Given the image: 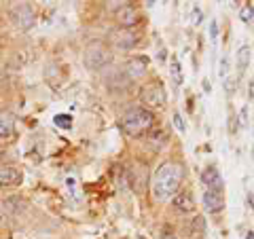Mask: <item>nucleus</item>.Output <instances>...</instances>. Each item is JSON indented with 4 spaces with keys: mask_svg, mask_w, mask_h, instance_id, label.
Returning a JSON list of instances; mask_svg holds the SVG:
<instances>
[{
    "mask_svg": "<svg viewBox=\"0 0 254 239\" xmlns=\"http://www.w3.org/2000/svg\"><path fill=\"white\" fill-rule=\"evenodd\" d=\"M201 182L208 186V190H216V193H222V188H225V182H222V176L216 167H205L201 174Z\"/></svg>",
    "mask_w": 254,
    "mask_h": 239,
    "instance_id": "9",
    "label": "nucleus"
},
{
    "mask_svg": "<svg viewBox=\"0 0 254 239\" xmlns=\"http://www.w3.org/2000/svg\"><path fill=\"white\" fill-rule=\"evenodd\" d=\"M138 41H140V38H138V34L131 28H121V30L113 32V43L119 47V49H123V51L133 49V47L138 45Z\"/></svg>",
    "mask_w": 254,
    "mask_h": 239,
    "instance_id": "7",
    "label": "nucleus"
},
{
    "mask_svg": "<svg viewBox=\"0 0 254 239\" xmlns=\"http://www.w3.org/2000/svg\"><path fill=\"white\" fill-rule=\"evenodd\" d=\"M193 23H195V26H199V23H201V9H199V6H195V9H193Z\"/></svg>",
    "mask_w": 254,
    "mask_h": 239,
    "instance_id": "23",
    "label": "nucleus"
},
{
    "mask_svg": "<svg viewBox=\"0 0 254 239\" xmlns=\"http://www.w3.org/2000/svg\"><path fill=\"white\" fill-rule=\"evenodd\" d=\"M240 19L244 23H252L254 21V9H252V4H246L240 9Z\"/></svg>",
    "mask_w": 254,
    "mask_h": 239,
    "instance_id": "17",
    "label": "nucleus"
},
{
    "mask_svg": "<svg viewBox=\"0 0 254 239\" xmlns=\"http://www.w3.org/2000/svg\"><path fill=\"white\" fill-rule=\"evenodd\" d=\"M237 123H240V127H246V123H248V110H246V108L240 110V121H237Z\"/></svg>",
    "mask_w": 254,
    "mask_h": 239,
    "instance_id": "22",
    "label": "nucleus"
},
{
    "mask_svg": "<svg viewBox=\"0 0 254 239\" xmlns=\"http://www.w3.org/2000/svg\"><path fill=\"white\" fill-rule=\"evenodd\" d=\"M110 61H113V55H110V51L100 43L87 47V51L83 55V63H85L87 70H100Z\"/></svg>",
    "mask_w": 254,
    "mask_h": 239,
    "instance_id": "3",
    "label": "nucleus"
},
{
    "mask_svg": "<svg viewBox=\"0 0 254 239\" xmlns=\"http://www.w3.org/2000/svg\"><path fill=\"white\" fill-rule=\"evenodd\" d=\"M216 36H218V23H216V19H212V26H210V38H212V41H216Z\"/></svg>",
    "mask_w": 254,
    "mask_h": 239,
    "instance_id": "21",
    "label": "nucleus"
},
{
    "mask_svg": "<svg viewBox=\"0 0 254 239\" xmlns=\"http://www.w3.org/2000/svg\"><path fill=\"white\" fill-rule=\"evenodd\" d=\"M146 68H148L146 58H131L125 63V74H127V78H131V81H138V78L146 74Z\"/></svg>",
    "mask_w": 254,
    "mask_h": 239,
    "instance_id": "8",
    "label": "nucleus"
},
{
    "mask_svg": "<svg viewBox=\"0 0 254 239\" xmlns=\"http://www.w3.org/2000/svg\"><path fill=\"white\" fill-rule=\"evenodd\" d=\"M248 63H250V47H242L237 51V70H240V74L248 68Z\"/></svg>",
    "mask_w": 254,
    "mask_h": 239,
    "instance_id": "15",
    "label": "nucleus"
},
{
    "mask_svg": "<svg viewBox=\"0 0 254 239\" xmlns=\"http://www.w3.org/2000/svg\"><path fill=\"white\" fill-rule=\"evenodd\" d=\"M2 205H4L2 210L9 212V214H21L23 210H26V201H23L21 197H9Z\"/></svg>",
    "mask_w": 254,
    "mask_h": 239,
    "instance_id": "14",
    "label": "nucleus"
},
{
    "mask_svg": "<svg viewBox=\"0 0 254 239\" xmlns=\"http://www.w3.org/2000/svg\"><path fill=\"white\" fill-rule=\"evenodd\" d=\"M2 212H4V210H2ZM2 212H0V225H2V222H4V214H2Z\"/></svg>",
    "mask_w": 254,
    "mask_h": 239,
    "instance_id": "26",
    "label": "nucleus"
},
{
    "mask_svg": "<svg viewBox=\"0 0 254 239\" xmlns=\"http://www.w3.org/2000/svg\"><path fill=\"white\" fill-rule=\"evenodd\" d=\"M252 159H254V150H252Z\"/></svg>",
    "mask_w": 254,
    "mask_h": 239,
    "instance_id": "27",
    "label": "nucleus"
},
{
    "mask_svg": "<svg viewBox=\"0 0 254 239\" xmlns=\"http://www.w3.org/2000/svg\"><path fill=\"white\" fill-rule=\"evenodd\" d=\"M142 104L148 108H163L165 102H168V95H165V89L161 83H150L148 87H144L140 93Z\"/></svg>",
    "mask_w": 254,
    "mask_h": 239,
    "instance_id": "4",
    "label": "nucleus"
},
{
    "mask_svg": "<svg viewBox=\"0 0 254 239\" xmlns=\"http://www.w3.org/2000/svg\"><path fill=\"white\" fill-rule=\"evenodd\" d=\"M11 19L19 30H30L36 21V15H34V9H32L30 4L19 2L11 9Z\"/></svg>",
    "mask_w": 254,
    "mask_h": 239,
    "instance_id": "5",
    "label": "nucleus"
},
{
    "mask_svg": "<svg viewBox=\"0 0 254 239\" xmlns=\"http://www.w3.org/2000/svg\"><path fill=\"white\" fill-rule=\"evenodd\" d=\"M13 115L11 113H0V138H9L13 133Z\"/></svg>",
    "mask_w": 254,
    "mask_h": 239,
    "instance_id": "13",
    "label": "nucleus"
},
{
    "mask_svg": "<svg viewBox=\"0 0 254 239\" xmlns=\"http://www.w3.org/2000/svg\"><path fill=\"white\" fill-rule=\"evenodd\" d=\"M115 17H117V21H119V26L121 28H131V26H136V23L140 21V13H138V9L133 4H125L123 2L117 9Z\"/></svg>",
    "mask_w": 254,
    "mask_h": 239,
    "instance_id": "6",
    "label": "nucleus"
},
{
    "mask_svg": "<svg viewBox=\"0 0 254 239\" xmlns=\"http://www.w3.org/2000/svg\"><path fill=\"white\" fill-rule=\"evenodd\" d=\"M21 180L23 176L17 167H0V186H4V188L19 186Z\"/></svg>",
    "mask_w": 254,
    "mask_h": 239,
    "instance_id": "11",
    "label": "nucleus"
},
{
    "mask_svg": "<svg viewBox=\"0 0 254 239\" xmlns=\"http://www.w3.org/2000/svg\"><path fill=\"white\" fill-rule=\"evenodd\" d=\"M203 208L210 214H218L225 210V197L222 193H216V190H205L203 193Z\"/></svg>",
    "mask_w": 254,
    "mask_h": 239,
    "instance_id": "10",
    "label": "nucleus"
},
{
    "mask_svg": "<svg viewBox=\"0 0 254 239\" xmlns=\"http://www.w3.org/2000/svg\"><path fill=\"white\" fill-rule=\"evenodd\" d=\"M227 72H229V58L225 55V58L220 60V70H218V74H220V78H225L227 76Z\"/></svg>",
    "mask_w": 254,
    "mask_h": 239,
    "instance_id": "19",
    "label": "nucleus"
},
{
    "mask_svg": "<svg viewBox=\"0 0 254 239\" xmlns=\"http://www.w3.org/2000/svg\"><path fill=\"white\" fill-rule=\"evenodd\" d=\"M53 123L58 127H64V129H70V127H72V117L70 115H58L53 119Z\"/></svg>",
    "mask_w": 254,
    "mask_h": 239,
    "instance_id": "18",
    "label": "nucleus"
},
{
    "mask_svg": "<svg viewBox=\"0 0 254 239\" xmlns=\"http://www.w3.org/2000/svg\"><path fill=\"white\" fill-rule=\"evenodd\" d=\"M172 81L176 83V85L182 83V66H180V61L176 58L172 60Z\"/></svg>",
    "mask_w": 254,
    "mask_h": 239,
    "instance_id": "16",
    "label": "nucleus"
},
{
    "mask_svg": "<svg viewBox=\"0 0 254 239\" xmlns=\"http://www.w3.org/2000/svg\"><path fill=\"white\" fill-rule=\"evenodd\" d=\"M172 205H174V208H176L180 214H190V212H195V199H193V195H190L189 190H182V193H178L176 197H174Z\"/></svg>",
    "mask_w": 254,
    "mask_h": 239,
    "instance_id": "12",
    "label": "nucleus"
},
{
    "mask_svg": "<svg viewBox=\"0 0 254 239\" xmlns=\"http://www.w3.org/2000/svg\"><path fill=\"white\" fill-rule=\"evenodd\" d=\"M182 182V167L178 163H163L155 174V182H153V195L159 201L168 199L172 195L178 193V186Z\"/></svg>",
    "mask_w": 254,
    "mask_h": 239,
    "instance_id": "1",
    "label": "nucleus"
},
{
    "mask_svg": "<svg viewBox=\"0 0 254 239\" xmlns=\"http://www.w3.org/2000/svg\"><path fill=\"white\" fill-rule=\"evenodd\" d=\"M170 233H172V231H170V229H165V231H163V239H176V237H172Z\"/></svg>",
    "mask_w": 254,
    "mask_h": 239,
    "instance_id": "24",
    "label": "nucleus"
},
{
    "mask_svg": "<svg viewBox=\"0 0 254 239\" xmlns=\"http://www.w3.org/2000/svg\"><path fill=\"white\" fill-rule=\"evenodd\" d=\"M174 125H176V129L180 131V133H185L187 131V127H185V123H182V117L176 113V115H174Z\"/></svg>",
    "mask_w": 254,
    "mask_h": 239,
    "instance_id": "20",
    "label": "nucleus"
},
{
    "mask_svg": "<svg viewBox=\"0 0 254 239\" xmlns=\"http://www.w3.org/2000/svg\"><path fill=\"white\" fill-rule=\"evenodd\" d=\"M153 123H155V117L144 106H133L127 110V115L123 117V129L129 135H133V138L146 133L150 127H153Z\"/></svg>",
    "mask_w": 254,
    "mask_h": 239,
    "instance_id": "2",
    "label": "nucleus"
},
{
    "mask_svg": "<svg viewBox=\"0 0 254 239\" xmlns=\"http://www.w3.org/2000/svg\"><path fill=\"white\" fill-rule=\"evenodd\" d=\"M246 239H254V231H248V235H246Z\"/></svg>",
    "mask_w": 254,
    "mask_h": 239,
    "instance_id": "25",
    "label": "nucleus"
}]
</instances>
